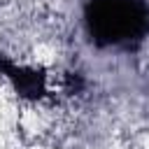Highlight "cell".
<instances>
[{
  "label": "cell",
  "mask_w": 149,
  "mask_h": 149,
  "mask_svg": "<svg viewBox=\"0 0 149 149\" xmlns=\"http://www.w3.org/2000/svg\"><path fill=\"white\" fill-rule=\"evenodd\" d=\"M86 23L98 44H123L149 30V12L140 0H91Z\"/></svg>",
  "instance_id": "obj_1"
},
{
  "label": "cell",
  "mask_w": 149,
  "mask_h": 149,
  "mask_svg": "<svg viewBox=\"0 0 149 149\" xmlns=\"http://www.w3.org/2000/svg\"><path fill=\"white\" fill-rule=\"evenodd\" d=\"M0 70L14 81L16 91L21 95H28V98H37L44 93V74L30 70V68H21V65H12L7 61H0Z\"/></svg>",
  "instance_id": "obj_2"
}]
</instances>
